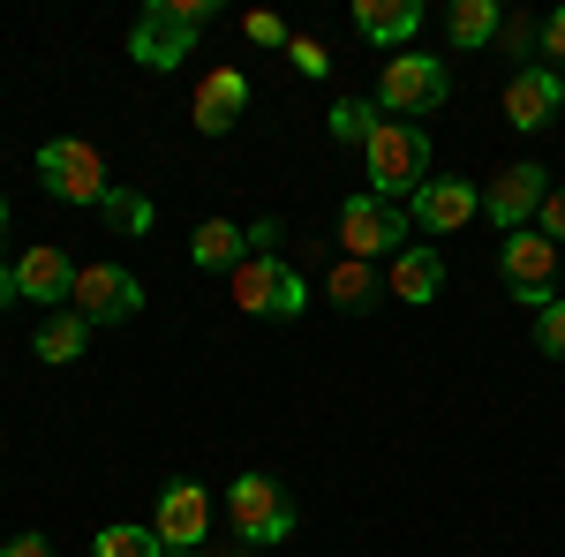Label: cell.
<instances>
[{"label":"cell","instance_id":"6da1fadb","mask_svg":"<svg viewBox=\"0 0 565 557\" xmlns=\"http://www.w3.org/2000/svg\"><path fill=\"white\" fill-rule=\"evenodd\" d=\"M212 8L218 0H143V15H136V31H129V61H143L151 76L181 68L196 53V39H204Z\"/></svg>","mask_w":565,"mask_h":557},{"label":"cell","instance_id":"7a4b0ae2","mask_svg":"<svg viewBox=\"0 0 565 557\" xmlns=\"http://www.w3.org/2000/svg\"><path fill=\"white\" fill-rule=\"evenodd\" d=\"M362 173H370V196L407 204L430 181V136L415 129V121H377V136L362 143Z\"/></svg>","mask_w":565,"mask_h":557},{"label":"cell","instance_id":"3957f363","mask_svg":"<svg viewBox=\"0 0 565 557\" xmlns=\"http://www.w3.org/2000/svg\"><path fill=\"white\" fill-rule=\"evenodd\" d=\"M226 287H234V309H242V317L295 324V317L309 309V279L295 271V264H279V257H242L234 271H226Z\"/></svg>","mask_w":565,"mask_h":557},{"label":"cell","instance_id":"277c9868","mask_svg":"<svg viewBox=\"0 0 565 557\" xmlns=\"http://www.w3.org/2000/svg\"><path fill=\"white\" fill-rule=\"evenodd\" d=\"M226 519H234V543L242 550H257V543H279L287 527H295V497H287V482H271V474H234L226 482Z\"/></svg>","mask_w":565,"mask_h":557},{"label":"cell","instance_id":"5b68a950","mask_svg":"<svg viewBox=\"0 0 565 557\" xmlns=\"http://www.w3.org/2000/svg\"><path fill=\"white\" fill-rule=\"evenodd\" d=\"M452 98V68L437 61V53H392L385 76H377V114H407V121H423Z\"/></svg>","mask_w":565,"mask_h":557},{"label":"cell","instance_id":"8992f818","mask_svg":"<svg viewBox=\"0 0 565 557\" xmlns=\"http://www.w3.org/2000/svg\"><path fill=\"white\" fill-rule=\"evenodd\" d=\"M39 181H45V196H61V204H106L114 196L106 159H98V143H84V136L39 143Z\"/></svg>","mask_w":565,"mask_h":557},{"label":"cell","instance_id":"52a82bcc","mask_svg":"<svg viewBox=\"0 0 565 557\" xmlns=\"http://www.w3.org/2000/svg\"><path fill=\"white\" fill-rule=\"evenodd\" d=\"M340 249L348 257H362V264H377V257H399L407 249V204H385V196H348L340 204Z\"/></svg>","mask_w":565,"mask_h":557},{"label":"cell","instance_id":"ba28073f","mask_svg":"<svg viewBox=\"0 0 565 557\" xmlns=\"http://www.w3.org/2000/svg\"><path fill=\"white\" fill-rule=\"evenodd\" d=\"M68 309H76L84 324H129L136 309H143V279H136L129 264H76Z\"/></svg>","mask_w":565,"mask_h":557},{"label":"cell","instance_id":"9c48e42d","mask_svg":"<svg viewBox=\"0 0 565 557\" xmlns=\"http://www.w3.org/2000/svg\"><path fill=\"white\" fill-rule=\"evenodd\" d=\"M212 519H218L212 490L189 482V474H174V482L159 490V505H151V527H159L167 550H204V543H212Z\"/></svg>","mask_w":565,"mask_h":557},{"label":"cell","instance_id":"30bf717a","mask_svg":"<svg viewBox=\"0 0 565 557\" xmlns=\"http://www.w3.org/2000/svg\"><path fill=\"white\" fill-rule=\"evenodd\" d=\"M543 196H551V173L535 167V159H513V167L482 189V218L498 226V242H505V234H527L535 212H543Z\"/></svg>","mask_w":565,"mask_h":557},{"label":"cell","instance_id":"8fae6325","mask_svg":"<svg viewBox=\"0 0 565 557\" xmlns=\"http://www.w3.org/2000/svg\"><path fill=\"white\" fill-rule=\"evenodd\" d=\"M498 271H505V294L527 301V309H543V301H558V249L527 226V234H505V249H498Z\"/></svg>","mask_w":565,"mask_h":557},{"label":"cell","instance_id":"7c38bea8","mask_svg":"<svg viewBox=\"0 0 565 557\" xmlns=\"http://www.w3.org/2000/svg\"><path fill=\"white\" fill-rule=\"evenodd\" d=\"M558 114H565V76L543 68V61H521V68L505 76V121L535 136V129H551Z\"/></svg>","mask_w":565,"mask_h":557},{"label":"cell","instance_id":"4fadbf2b","mask_svg":"<svg viewBox=\"0 0 565 557\" xmlns=\"http://www.w3.org/2000/svg\"><path fill=\"white\" fill-rule=\"evenodd\" d=\"M476 212H482V189H476V181H460V173L423 181V189L407 196V226H423V234H460Z\"/></svg>","mask_w":565,"mask_h":557},{"label":"cell","instance_id":"5bb4252c","mask_svg":"<svg viewBox=\"0 0 565 557\" xmlns=\"http://www.w3.org/2000/svg\"><path fill=\"white\" fill-rule=\"evenodd\" d=\"M385 294L407 301V309L437 301V294H445V249H437V242H407V249L385 264Z\"/></svg>","mask_w":565,"mask_h":557},{"label":"cell","instance_id":"9a60e30c","mask_svg":"<svg viewBox=\"0 0 565 557\" xmlns=\"http://www.w3.org/2000/svg\"><path fill=\"white\" fill-rule=\"evenodd\" d=\"M242 114H249V76H242V68H212V76L196 84V129L226 136Z\"/></svg>","mask_w":565,"mask_h":557},{"label":"cell","instance_id":"2e32d148","mask_svg":"<svg viewBox=\"0 0 565 557\" xmlns=\"http://www.w3.org/2000/svg\"><path fill=\"white\" fill-rule=\"evenodd\" d=\"M15 287H23V301H61L76 294V264H68V249H53V242H39V249H23V264H15Z\"/></svg>","mask_w":565,"mask_h":557},{"label":"cell","instance_id":"e0dca14e","mask_svg":"<svg viewBox=\"0 0 565 557\" xmlns=\"http://www.w3.org/2000/svg\"><path fill=\"white\" fill-rule=\"evenodd\" d=\"M324 301L340 309V317H370L377 301H385V271L362 257H340L332 271H324Z\"/></svg>","mask_w":565,"mask_h":557},{"label":"cell","instance_id":"ac0fdd59","mask_svg":"<svg viewBox=\"0 0 565 557\" xmlns=\"http://www.w3.org/2000/svg\"><path fill=\"white\" fill-rule=\"evenodd\" d=\"M354 31L370 45H407L423 31V0H354Z\"/></svg>","mask_w":565,"mask_h":557},{"label":"cell","instance_id":"d6986e66","mask_svg":"<svg viewBox=\"0 0 565 557\" xmlns=\"http://www.w3.org/2000/svg\"><path fill=\"white\" fill-rule=\"evenodd\" d=\"M242 257H249V226H234V218H204L189 234V264L196 271H234Z\"/></svg>","mask_w":565,"mask_h":557},{"label":"cell","instance_id":"ffe728a7","mask_svg":"<svg viewBox=\"0 0 565 557\" xmlns=\"http://www.w3.org/2000/svg\"><path fill=\"white\" fill-rule=\"evenodd\" d=\"M39 362H53V369H61V362H84V346H90V324L84 317H76V309H45L39 317Z\"/></svg>","mask_w":565,"mask_h":557},{"label":"cell","instance_id":"44dd1931","mask_svg":"<svg viewBox=\"0 0 565 557\" xmlns=\"http://www.w3.org/2000/svg\"><path fill=\"white\" fill-rule=\"evenodd\" d=\"M498 31H505V8H498V0H452V8H445V39L460 45V53L490 45Z\"/></svg>","mask_w":565,"mask_h":557},{"label":"cell","instance_id":"7402d4cb","mask_svg":"<svg viewBox=\"0 0 565 557\" xmlns=\"http://www.w3.org/2000/svg\"><path fill=\"white\" fill-rule=\"evenodd\" d=\"M90 557H174L159 543V527H136V519H114V527H98V543Z\"/></svg>","mask_w":565,"mask_h":557},{"label":"cell","instance_id":"603a6c76","mask_svg":"<svg viewBox=\"0 0 565 557\" xmlns=\"http://www.w3.org/2000/svg\"><path fill=\"white\" fill-rule=\"evenodd\" d=\"M377 121H385V114H377V98H340V106L324 114L332 143H370V136H377Z\"/></svg>","mask_w":565,"mask_h":557},{"label":"cell","instance_id":"cb8c5ba5","mask_svg":"<svg viewBox=\"0 0 565 557\" xmlns=\"http://www.w3.org/2000/svg\"><path fill=\"white\" fill-rule=\"evenodd\" d=\"M98 212L114 218V234H151V226H159V204H151L143 189H114Z\"/></svg>","mask_w":565,"mask_h":557},{"label":"cell","instance_id":"d4e9b609","mask_svg":"<svg viewBox=\"0 0 565 557\" xmlns=\"http://www.w3.org/2000/svg\"><path fill=\"white\" fill-rule=\"evenodd\" d=\"M242 31H249V45H264V53H271V45H279V53L295 45V31H287L271 8H249V15H242Z\"/></svg>","mask_w":565,"mask_h":557},{"label":"cell","instance_id":"484cf974","mask_svg":"<svg viewBox=\"0 0 565 557\" xmlns=\"http://www.w3.org/2000/svg\"><path fill=\"white\" fill-rule=\"evenodd\" d=\"M535 346H543L551 362H565V301H543V309H535Z\"/></svg>","mask_w":565,"mask_h":557},{"label":"cell","instance_id":"4316f807","mask_svg":"<svg viewBox=\"0 0 565 557\" xmlns=\"http://www.w3.org/2000/svg\"><path fill=\"white\" fill-rule=\"evenodd\" d=\"M535 45H543L535 61H543V68H558V76H565V8H551V15H543V31H535Z\"/></svg>","mask_w":565,"mask_h":557},{"label":"cell","instance_id":"83f0119b","mask_svg":"<svg viewBox=\"0 0 565 557\" xmlns=\"http://www.w3.org/2000/svg\"><path fill=\"white\" fill-rule=\"evenodd\" d=\"M535 234L558 249L565 242V181H551V196H543V212H535Z\"/></svg>","mask_w":565,"mask_h":557},{"label":"cell","instance_id":"f1b7e54d","mask_svg":"<svg viewBox=\"0 0 565 557\" xmlns=\"http://www.w3.org/2000/svg\"><path fill=\"white\" fill-rule=\"evenodd\" d=\"M287 61H295V76H309V84H317V76L332 68V53H324L317 39H295V45H287Z\"/></svg>","mask_w":565,"mask_h":557},{"label":"cell","instance_id":"f546056e","mask_svg":"<svg viewBox=\"0 0 565 557\" xmlns=\"http://www.w3.org/2000/svg\"><path fill=\"white\" fill-rule=\"evenodd\" d=\"M0 557H53V543H45V535H31V527H23V535H8V543H0Z\"/></svg>","mask_w":565,"mask_h":557},{"label":"cell","instance_id":"4dcf8cb0","mask_svg":"<svg viewBox=\"0 0 565 557\" xmlns=\"http://www.w3.org/2000/svg\"><path fill=\"white\" fill-rule=\"evenodd\" d=\"M8 301H23V287H15V264H0V309Z\"/></svg>","mask_w":565,"mask_h":557},{"label":"cell","instance_id":"1f68e13d","mask_svg":"<svg viewBox=\"0 0 565 557\" xmlns=\"http://www.w3.org/2000/svg\"><path fill=\"white\" fill-rule=\"evenodd\" d=\"M0 242H8V196H0Z\"/></svg>","mask_w":565,"mask_h":557},{"label":"cell","instance_id":"d6a6232c","mask_svg":"<svg viewBox=\"0 0 565 557\" xmlns=\"http://www.w3.org/2000/svg\"><path fill=\"white\" fill-rule=\"evenodd\" d=\"M174 557H212V550H174Z\"/></svg>","mask_w":565,"mask_h":557}]
</instances>
